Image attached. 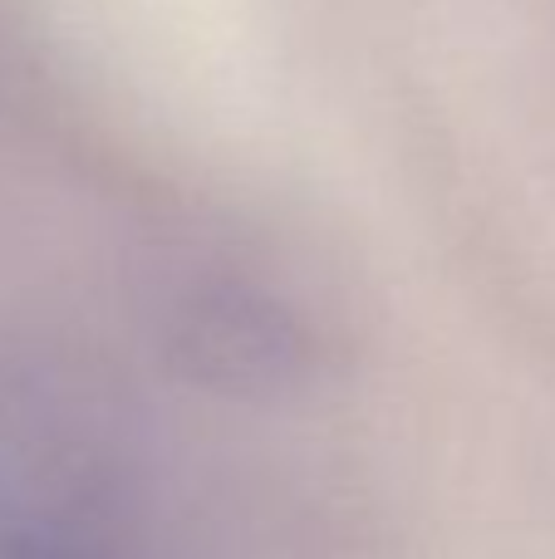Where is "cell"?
<instances>
[{
    "instance_id": "1",
    "label": "cell",
    "mask_w": 555,
    "mask_h": 559,
    "mask_svg": "<svg viewBox=\"0 0 555 559\" xmlns=\"http://www.w3.org/2000/svg\"><path fill=\"white\" fill-rule=\"evenodd\" d=\"M0 559H143L133 462L55 378L0 383Z\"/></svg>"
}]
</instances>
